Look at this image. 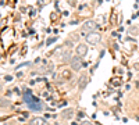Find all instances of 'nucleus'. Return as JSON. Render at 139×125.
Returning a JSON list of instances; mask_svg holds the SVG:
<instances>
[{
  "mask_svg": "<svg viewBox=\"0 0 139 125\" xmlns=\"http://www.w3.org/2000/svg\"><path fill=\"white\" fill-rule=\"evenodd\" d=\"M29 125H47L46 121H43L42 118H32L29 121Z\"/></svg>",
  "mask_w": 139,
  "mask_h": 125,
  "instance_id": "20e7f679",
  "label": "nucleus"
},
{
  "mask_svg": "<svg viewBox=\"0 0 139 125\" xmlns=\"http://www.w3.org/2000/svg\"><path fill=\"white\" fill-rule=\"evenodd\" d=\"M71 65H72L74 70H79L81 68V60H79V57H74L71 60Z\"/></svg>",
  "mask_w": 139,
  "mask_h": 125,
  "instance_id": "7ed1b4c3",
  "label": "nucleus"
},
{
  "mask_svg": "<svg viewBox=\"0 0 139 125\" xmlns=\"http://www.w3.org/2000/svg\"><path fill=\"white\" fill-rule=\"evenodd\" d=\"M84 26H85V28H92V26H95V22H92V21H89V22H86Z\"/></svg>",
  "mask_w": 139,
  "mask_h": 125,
  "instance_id": "0eeeda50",
  "label": "nucleus"
},
{
  "mask_svg": "<svg viewBox=\"0 0 139 125\" xmlns=\"http://www.w3.org/2000/svg\"><path fill=\"white\" fill-rule=\"evenodd\" d=\"M84 125H90V124H88V122H85V124H84Z\"/></svg>",
  "mask_w": 139,
  "mask_h": 125,
  "instance_id": "1a4fd4ad",
  "label": "nucleus"
},
{
  "mask_svg": "<svg viewBox=\"0 0 139 125\" xmlns=\"http://www.w3.org/2000/svg\"><path fill=\"white\" fill-rule=\"evenodd\" d=\"M70 114H72V110H67V111H64L61 115H63V117H68Z\"/></svg>",
  "mask_w": 139,
  "mask_h": 125,
  "instance_id": "6e6552de",
  "label": "nucleus"
},
{
  "mask_svg": "<svg viewBox=\"0 0 139 125\" xmlns=\"http://www.w3.org/2000/svg\"><path fill=\"white\" fill-rule=\"evenodd\" d=\"M76 52H78L79 56H84L85 53H86V46H84V44H79V46L76 47Z\"/></svg>",
  "mask_w": 139,
  "mask_h": 125,
  "instance_id": "39448f33",
  "label": "nucleus"
},
{
  "mask_svg": "<svg viewBox=\"0 0 139 125\" xmlns=\"http://www.w3.org/2000/svg\"><path fill=\"white\" fill-rule=\"evenodd\" d=\"M25 102L29 104V107H31L32 110H40V108H42V104H40L39 102H36V100L31 96V93H26L25 95Z\"/></svg>",
  "mask_w": 139,
  "mask_h": 125,
  "instance_id": "f257e3e1",
  "label": "nucleus"
},
{
  "mask_svg": "<svg viewBox=\"0 0 139 125\" xmlns=\"http://www.w3.org/2000/svg\"><path fill=\"white\" fill-rule=\"evenodd\" d=\"M88 82V76H82L81 79H79V89H82L85 86V83Z\"/></svg>",
  "mask_w": 139,
  "mask_h": 125,
  "instance_id": "423d86ee",
  "label": "nucleus"
},
{
  "mask_svg": "<svg viewBox=\"0 0 139 125\" xmlns=\"http://www.w3.org/2000/svg\"><path fill=\"white\" fill-rule=\"evenodd\" d=\"M86 39H88L89 43H97V42L100 40V35L99 34H90V35L86 36Z\"/></svg>",
  "mask_w": 139,
  "mask_h": 125,
  "instance_id": "f03ea898",
  "label": "nucleus"
}]
</instances>
